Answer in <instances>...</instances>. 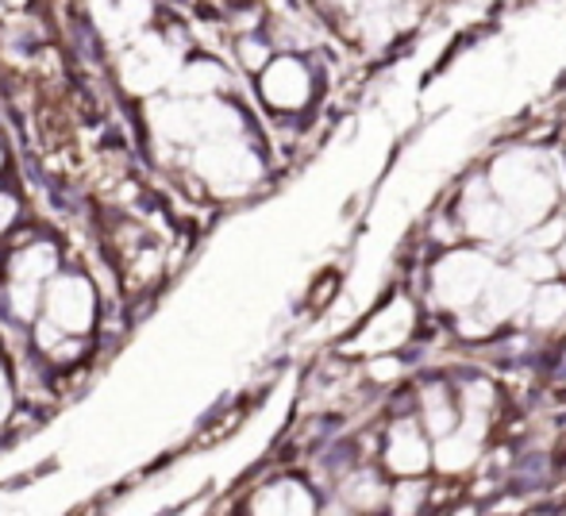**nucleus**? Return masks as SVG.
I'll list each match as a JSON object with an SVG mask.
<instances>
[{"instance_id":"20e7f679","label":"nucleus","mask_w":566,"mask_h":516,"mask_svg":"<svg viewBox=\"0 0 566 516\" xmlns=\"http://www.w3.org/2000/svg\"><path fill=\"white\" fill-rule=\"evenodd\" d=\"M20 217H23V201L15 193H8V189H0V240L20 224Z\"/></svg>"},{"instance_id":"39448f33","label":"nucleus","mask_w":566,"mask_h":516,"mask_svg":"<svg viewBox=\"0 0 566 516\" xmlns=\"http://www.w3.org/2000/svg\"><path fill=\"white\" fill-rule=\"evenodd\" d=\"M12 409H15V386H12V378H8V367L0 362V424L12 417Z\"/></svg>"},{"instance_id":"423d86ee","label":"nucleus","mask_w":566,"mask_h":516,"mask_svg":"<svg viewBox=\"0 0 566 516\" xmlns=\"http://www.w3.org/2000/svg\"><path fill=\"white\" fill-rule=\"evenodd\" d=\"M4 162H8V158H4V147H0V170H4Z\"/></svg>"},{"instance_id":"f257e3e1","label":"nucleus","mask_w":566,"mask_h":516,"mask_svg":"<svg viewBox=\"0 0 566 516\" xmlns=\"http://www.w3.org/2000/svg\"><path fill=\"white\" fill-rule=\"evenodd\" d=\"M97 285L77 270H54L43 282L39 316H46L54 328L70 331V336H90L97 328Z\"/></svg>"},{"instance_id":"7ed1b4c3","label":"nucleus","mask_w":566,"mask_h":516,"mask_svg":"<svg viewBox=\"0 0 566 516\" xmlns=\"http://www.w3.org/2000/svg\"><path fill=\"white\" fill-rule=\"evenodd\" d=\"M43 305V282H23V277H8L4 282V308L15 324H31Z\"/></svg>"},{"instance_id":"f03ea898","label":"nucleus","mask_w":566,"mask_h":516,"mask_svg":"<svg viewBox=\"0 0 566 516\" xmlns=\"http://www.w3.org/2000/svg\"><path fill=\"white\" fill-rule=\"evenodd\" d=\"M54 270H62V251L51 240H31L4 259V277H23V282H46Z\"/></svg>"}]
</instances>
